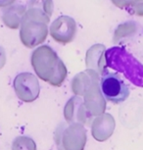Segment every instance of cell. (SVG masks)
<instances>
[{
	"label": "cell",
	"mask_w": 143,
	"mask_h": 150,
	"mask_svg": "<svg viewBox=\"0 0 143 150\" xmlns=\"http://www.w3.org/2000/svg\"><path fill=\"white\" fill-rule=\"evenodd\" d=\"M36 76L53 86H61L67 77V68L57 53L48 45L36 48L30 57Z\"/></svg>",
	"instance_id": "6da1fadb"
},
{
	"label": "cell",
	"mask_w": 143,
	"mask_h": 150,
	"mask_svg": "<svg viewBox=\"0 0 143 150\" xmlns=\"http://www.w3.org/2000/svg\"><path fill=\"white\" fill-rule=\"evenodd\" d=\"M51 17L37 8L27 7L20 27V38L25 46L33 48L43 43L48 36V23Z\"/></svg>",
	"instance_id": "7a4b0ae2"
},
{
	"label": "cell",
	"mask_w": 143,
	"mask_h": 150,
	"mask_svg": "<svg viewBox=\"0 0 143 150\" xmlns=\"http://www.w3.org/2000/svg\"><path fill=\"white\" fill-rule=\"evenodd\" d=\"M105 59L108 67L122 73L134 86L143 87V65L128 51L114 46L106 50Z\"/></svg>",
	"instance_id": "3957f363"
},
{
	"label": "cell",
	"mask_w": 143,
	"mask_h": 150,
	"mask_svg": "<svg viewBox=\"0 0 143 150\" xmlns=\"http://www.w3.org/2000/svg\"><path fill=\"white\" fill-rule=\"evenodd\" d=\"M100 90L106 100L114 104L124 102L130 96V88L116 73L104 72L100 80Z\"/></svg>",
	"instance_id": "277c9868"
},
{
	"label": "cell",
	"mask_w": 143,
	"mask_h": 150,
	"mask_svg": "<svg viewBox=\"0 0 143 150\" xmlns=\"http://www.w3.org/2000/svg\"><path fill=\"white\" fill-rule=\"evenodd\" d=\"M17 96L24 102H32L38 97L40 86L37 78L32 73H21L14 80Z\"/></svg>",
	"instance_id": "5b68a950"
},
{
	"label": "cell",
	"mask_w": 143,
	"mask_h": 150,
	"mask_svg": "<svg viewBox=\"0 0 143 150\" xmlns=\"http://www.w3.org/2000/svg\"><path fill=\"white\" fill-rule=\"evenodd\" d=\"M77 23L70 16H60L51 24L49 33L56 42L66 45L72 42L77 35Z\"/></svg>",
	"instance_id": "8992f818"
},
{
	"label": "cell",
	"mask_w": 143,
	"mask_h": 150,
	"mask_svg": "<svg viewBox=\"0 0 143 150\" xmlns=\"http://www.w3.org/2000/svg\"><path fill=\"white\" fill-rule=\"evenodd\" d=\"M27 12V7L22 4H13L5 8L2 12V21L7 28L17 30L21 27Z\"/></svg>",
	"instance_id": "52a82bcc"
},
{
	"label": "cell",
	"mask_w": 143,
	"mask_h": 150,
	"mask_svg": "<svg viewBox=\"0 0 143 150\" xmlns=\"http://www.w3.org/2000/svg\"><path fill=\"white\" fill-rule=\"evenodd\" d=\"M105 46L102 44H94L88 49L86 53V65L89 68L96 69L98 72L103 74L106 72V59Z\"/></svg>",
	"instance_id": "ba28073f"
},
{
	"label": "cell",
	"mask_w": 143,
	"mask_h": 150,
	"mask_svg": "<svg viewBox=\"0 0 143 150\" xmlns=\"http://www.w3.org/2000/svg\"><path fill=\"white\" fill-rule=\"evenodd\" d=\"M139 25L133 21H128L120 24L114 33V43H120L125 39L133 38L138 33Z\"/></svg>",
	"instance_id": "9c48e42d"
},
{
	"label": "cell",
	"mask_w": 143,
	"mask_h": 150,
	"mask_svg": "<svg viewBox=\"0 0 143 150\" xmlns=\"http://www.w3.org/2000/svg\"><path fill=\"white\" fill-rule=\"evenodd\" d=\"M27 7L37 8V9L45 12L47 15L51 17L54 9L53 0H30Z\"/></svg>",
	"instance_id": "30bf717a"
},
{
	"label": "cell",
	"mask_w": 143,
	"mask_h": 150,
	"mask_svg": "<svg viewBox=\"0 0 143 150\" xmlns=\"http://www.w3.org/2000/svg\"><path fill=\"white\" fill-rule=\"evenodd\" d=\"M13 150H36L35 143L29 137H17L13 142Z\"/></svg>",
	"instance_id": "8fae6325"
},
{
	"label": "cell",
	"mask_w": 143,
	"mask_h": 150,
	"mask_svg": "<svg viewBox=\"0 0 143 150\" xmlns=\"http://www.w3.org/2000/svg\"><path fill=\"white\" fill-rule=\"evenodd\" d=\"M127 10L132 15L143 17V0H133Z\"/></svg>",
	"instance_id": "7c38bea8"
},
{
	"label": "cell",
	"mask_w": 143,
	"mask_h": 150,
	"mask_svg": "<svg viewBox=\"0 0 143 150\" xmlns=\"http://www.w3.org/2000/svg\"><path fill=\"white\" fill-rule=\"evenodd\" d=\"M132 1L133 0H111V2L115 6L120 8V9H127Z\"/></svg>",
	"instance_id": "4fadbf2b"
},
{
	"label": "cell",
	"mask_w": 143,
	"mask_h": 150,
	"mask_svg": "<svg viewBox=\"0 0 143 150\" xmlns=\"http://www.w3.org/2000/svg\"><path fill=\"white\" fill-rule=\"evenodd\" d=\"M5 63H6V52L3 47L0 46V70L4 67Z\"/></svg>",
	"instance_id": "5bb4252c"
},
{
	"label": "cell",
	"mask_w": 143,
	"mask_h": 150,
	"mask_svg": "<svg viewBox=\"0 0 143 150\" xmlns=\"http://www.w3.org/2000/svg\"><path fill=\"white\" fill-rule=\"evenodd\" d=\"M16 0H0V8H7L15 3Z\"/></svg>",
	"instance_id": "9a60e30c"
}]
</instances>
